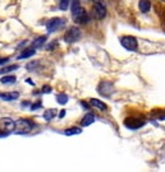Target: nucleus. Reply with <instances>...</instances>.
I'll return each mask as SVG.
<instances>
[{"instance_id":"obj_4","label":"nucleus","mask_w":165,"mask_h":172,"mask_svg":"<svg viewBox=\"0 0 165 172\" xmlns=\"http://www.w3.org/2000/svg\"><path fill=\"white\" fill-rule=\"evenodd\" d=\"M65 23H67V20H65L64 18H59V17L51 18L49 22L46 23V28H47L49 32H55V31H58L59 28L64 27Z\"/></svg>"},{"instance_id":"obj_7","label":"nucleus","mask_w":165,"mask_h":172,"mask_svg":"<svg viewBox=\"0 0 165 172\" xmlns=\"http://www.w3.org/2000/svg\"><path fill=\"white\" fill-rule=\"evenodd\" d=\"M145 121L143 120H138V119H132V117H128L124 121V125L129 129V130H137V129L142 127Z\"/></svg>"},{"instance_id":"obj_1","label":"nucleus","mask_w":165,"mask_h":172,"mask_svg":"<svg viewBox=\"0 0 165 172\" xmlns=\"http://www.w3.org/2000/svg\"><path fill=\"white\" fill-rule=\"evenodd\" d=\"M120 45L128 51H136L138 47V41L133 36H123L120 37Z\"/></svg>"},{"instance_id":"obj_6","label":"nucleus","mask_w":165,"mask_h":172,"mask_svg":"<svg viewBox=\"0 0 165 172\" xmlns=\"http://www.w3.org/2000/svg\"><path fill=\"white\" fill-rule=\"evenodd\" d=\"M16 127V121L9 119V117H4V119H0V129L4 131H13Z\"/></svg>"},{"instance_id":"obj_2","label":"nucleus","mask_w":165,"mask_h":172,"mask_svg":"<svg viewBox=\"0 0 165 172\" xmlns=\"http://www.w3.org/2000/svg\"><path fill=\"white\" fill-rule=\"evenodd\" d=\"M32 123L29 120H26V119H19L16 121V127L14 130L17 134H26V133H29L31 129H32Z\"/></svg>"},{"instance_id":"obj_11","label":"nucleus","mask_w":165,"mask_h":172,"mask_svg":"<svg viewBox=\"0 0 165 172\" xmlns=\"http://www.w3.org/2000/svg\"><path fill=\"white\" fill-rule=\"evenodd\" d=\"M94 121H95V115L92 112H88L83 116V119L81 120V125L82 126H90Z\"/></svg>"},{"instance_id":"obj_14","label":"nucleus","mask_w":165,"mask_h":172,"mask_svg":"<svg viewBox=\"0 0 165 172\" xmlns=\"http://www.w3.org/2000/svg\"><path fill=\"white\" fill-rule=\"evenodd\" d=\"M35 54H36L35 49H33V47H29V49H26V50H23L22 52H20V54H19V56H18V59H19V60H22V59H27V58L33 56Z\"/></svg>"},{"instance_id":"obj_22","label":"nucleus","mask_w":165,"mask_h":172,"mask_svg":"<svg viewBox=\"0 0 165 172\" xmlns=\"http://www.w3.org/2000/svg\"><path fill=\"white\" fill-rule=\"evenodd\" d=\"M42 106L41 105V102H37V103H33V105H31V110H37V109H40V107Z\"/></svg>"},{"instance_id":"obj_19","label":"nucleus","mask_w":165,"mask_h":172,"mask_svg":"<svg viewBox=\"0 0 165 172\" xmlns=\"http://www.w3.org/2000/svg\"><path fill=\"white\" fill-rule=\"evenodd\" d=\"M68 96L67 94H64V93H61V94H58L56 96V101H58V103H60V105H65L67 102H68Z\"/></svg>"},{"instance_id":"obj_12","label":"nucleus","mask_w":165,"mask_h":172,"mask_svg":"<svg viewBox=\"0 0 165 172\" xmlns=\"http://www.w3.org/2000/svg\"><path fill=\"white\" fill-rule=\"evenodd\" d=\"M151 2L150 0H140V3H138V8L142 13H147L150 12V9H151Z\"/></svg>"},{"instance_id":"obj_13","label":"nucleus","mask_w":165,"mask_h":172,"mask_svg":"<svg viewBox=\"0 0 165 172\" xmlns=\"http://www.w3.org/2000/svg\"><path fill=\"white\" fill-rule=\"evenodd\" d=\"M90 105L94 106V107H97V109H100L101 111H106L108 110V106L104 102H102V101L97 100V98H91L90 100Z\"/></svg>"},{"instance_id":"obj_25","label":"nucleus","mask_w":165,"mask_h":172,"mask_svg":"<svg viewBox=\"0 0 165 172\" xmlns=\"http://www.w3.org/2000/svg\"><path fill=\"white\" fill-rule=\"evenodd\" d=\"M8 58H2V59H0V65H2V64H5V62H8Z\"/></svg>"},{"instance_id":"obj_8","label":"nucleus","mask_w":165,"mask_h":172,"mask_svg":"<svg viewBox=\"0 0 165 172\" xmlns=\"http://www.w3.org/2000/svg\"><path fill=\"white\" fill-rule=\"evenodd\" d=\"M94 12L97 19H104L106 15V8L104 3H94Z\"/></svg>"},{"instance_id":"obj_17","label":"nucleus","mask_w":165,"mask_h":172,"mask_svg":"<svg viewBox=\"0 0 165 172\" xmlns=\"http://www.w3.org/2000/svg\"><path fill=\"white\" fill-rule=\"evenodd\" d=\"M16 77L14 75H5V77H3L2 79H0V82H2L3 84H12L16 82Z\"/></svg>"},{"instance_id":"obj_28","label":"nucleus","mask_w":165,"mask_h":172,"mask_svg":"<svg viewBox=\"0 0 165 172\" xmlns=\"http://www.w3.org/2000/svg\"><path fill=\"white\" fill-rule=\"evenodd\" d=\"M161 2H165V0H161Z\"/></svg>"},{"instance_id":"obj_18","label":"nucleus","mask_w":165,"mask_h":172,"mask_svg":"<svg viewBox=\"0 0 165 172\" xmlns=\"http://www.w3.org/2000/svg\"><path fill=\"white\" fill-rule=\"evenodd\" d=\"M55 115H56V112H55V110H54V109H51V110H46V111H45V114H44V119H45L46 121H50L51 119H54Z\"/></svg>"},{"instance_id":"obj_15","label":"nucleus","mask_w":165,"mask_h":172,"mask_svg":"<svg viewBox=\"0 0 165 172\" xmlns=\"http://www.w3.org/2000/svg\"><path fill=\"white\" fill-rule=\"evenodd\" d=\"M82 133V129L81 127H77V126H73V127H68L64 130V134L65 135H77V134H81Z\"/></svg>"},{"instance_id":"obj_21","label":"nucleus","mask_w":165,"mask_h":172,"mask_svg":"<svg viewBox=\"0 0 165 172\" xmlns=\"http://www.w3.org/2000/svg\"><path fill=\"white\" fill-rule=\"evenodd\" d=\"M59 6H60L61 10H67L69 8V0H60Z\"/></svg>"},{"instance_id":"obj_9","label":"nucleus","mask_w":165,"mask_h":172,"mask_svg":"<svg viewBox=\"0 0 165 172\" xmlns=\"http://www.w3.org/2000/svg\"><path fill=\"white\" fill-rule=\"evenodd\" d=\"M83 13H85V10H83V8L81 6L79 0H73V3H72V14L77 18V17H79L81 14H83Z\"/></svg>"},{"instance_id":"obj_26","label":"nucleus","mask_w":165,"mask_h":172,"mask_svg":"<svg viewBox=\"0 0 165 172\" xmlns=\"http://www.w3.org/2000/svg\"><path fill=\"white\" fill-rule=\"evenodd\" d=\"M8 131H2V130H0V138H4V136H8Z\"/></svg>"},{"instance_id":"obj_27","label":"nucleus","mask_w":165,"mask_h":172,"mask_svg":"<svg viewBox=\"0 0 165 172\" xmlns=\"http://www.w3.org/2000/svg\"><path fill=\"white\" fill-rule=\"evenodd\" d=\"M64 116H65V111H64V110H61V111H60V114H59V117L61 119V117H64Z\"/></svg>"},{"instance_id":"obj_10","label":"nucleus","mask_w":165,"mask_h":172,"mask_svg":"<svg viewBox=\"0 0 165 172\" xmlns=\"http://www.w3.org/2000/svg\"><path fill=\"white\" fill-rule=\"evenodd\" d=\"M19 97L18 92H2L0 93V100L3 101H14Z\"/></svg>"},{"instance_id":"obj_3","label":"nucleus","mask_w":165,"mask_h":172,"mask_svg":"<svg viewBox=\"0 0 165 172\" xmlns=\"http://www.w3.org/2000/svg\"><path fill=\"white\" fill-rule=\"evenodd\" d=\"M79 38H81V29L77 27L69 28L64 35V41L67 44H73V42H77Z\"/></svg>"},{"instance_id":"obj_24","label":"nucleus","mask_w":165,"mask_h":172,"mask_svg":"<svg viewBox=\"0 0 165 172\" xmlns=\"http://www.w3.org/2000/svg\"><path fill=\"white\" fill-rule=\"evenodd\" d=\"M81 106H83L86 110H90V106H88V105H87L86 102H83V101H81Z\"/></svg>"},{"instance_id":"obj_5","label":"nucleus","mask_w":165,"mask_h":172,"mask_svg":"<svg viewBox=\"0 0 165 172\" xmlns=\"http://www.w3.org/2000/svg\"><path fill=\"white\" fill-rule=\"evenodd\" d=\"M113 91H114V88H113V84L110 82H101L99 84V87H97V92L101 94V96H104V97H109V96L113 93Z\"/></svg>"},{"instance_id":"obj_16","label":"nucleus","mask_w":165,"mask_h":172,"mask_svg":"<svg viewBox=\"0 0 165 172\" xmlns=\"http://www.w3.org/2000/svg\"><path fill=\"white\" fill-rule=\"evenodd\" d=\"M45 41H46V36H41V37L36 38V40L32 42V47H33V49L40 47L41 45H44V44H45Z\"/></svg>"},{"instance_id":"obj_23","label":"nucleus","mask_w":165,"mask_h":172,"mask_svg":"<svg viewBox=\"0 0 165 172\" xmlns=\"http://www.w3.org/2000/svg\"><path fill=\"white\" fill-rule=\"evenodd\" d=\"M51 92V88L49 87V85H44V88H42V93H50Z\"/></svg>"},{"instance_id":"obj_20","label":"nucleus","mask_w":165,"mask_h":172,"mask_svg":"<svg viewBox=\"0 0 165 172\" xmlns=\"http://www.w3.org/2000/svg\"><path fill=\"white\" fill-rule=\"evenodd\" d=\"M18 69V65H9V67H5L3 69H0V74H4V73H10V71H13V70H17Z\"/></svg>"}]
</instances>
